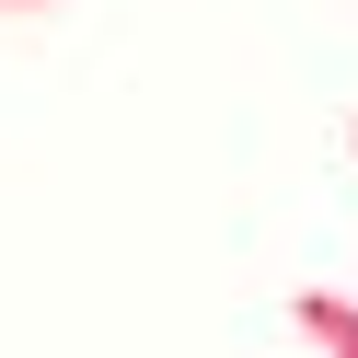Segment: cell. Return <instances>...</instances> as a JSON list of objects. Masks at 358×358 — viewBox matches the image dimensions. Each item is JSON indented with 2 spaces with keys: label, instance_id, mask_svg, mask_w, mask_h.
I'll list each match as a JSON object with an SVG mask.
<instances>
[{
  "label": "cell",
  "instance_id": "obj_2",
  "mask_svg": "<svg viewBox=\"0 0 358 358\" xmlns=\"http://www.w3.org/2000/svg\"><path fill=\"white\" fill-rule=\"evenodd\" d=\"M0 12H47V0H0Z\"/></svg>",
  "mask_w": 358,
  "mask_h": 358
},
{
  "label": "cell",
  "instance_id": "obj_1",
  "mask_svg": "<svg viewBox=\"0 0 358 358\" xmlns=\"http://www.w3.org/2000/svg\"><path fill=\"white\" fill-rule=\"evenodd\" d=\"M301 335L335 347V358H358V312H347V301H301Z\"/></svg>",
  "mask_w": 358,
  "mask_h": 358
}]
</instances>
